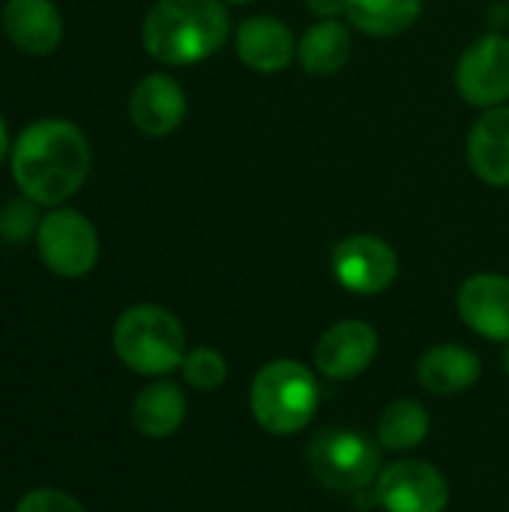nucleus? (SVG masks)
<instances>
[{
    "label": "nucleus",
    "mask_w": 509,
    "mask_h": 512,
    "mask_svg": "<svg viewBox=\"0 0 509 512\" xmlns=\"http://www.w3.org/2000/svg\"><path fill=\"white\" fill-rule=\"evenodd\" d=\"M90 162V144L75 123L39 120L15 141L12 177L33 204L57 207L84 186Z\"/></svg>",
    "instance_id": "obj_1"
},
{
    "label": "nucleus",
    "mask_w": 509,
    "mask_h": 512,
    "mask_svg": "<svg viewBox=\"0 0 509 512\" xmlns=\"http://www.w3.org/2000/svg\"><path fill=\"white\" fill-rule=\"evenodd\" d=\"M231 36L225 0H156L144 18L141 39L153 60L192 66L213 57Z\"/></svg>",
    "instance_id": "obj_2"
},
{
    "label": "nucleus",
    "mask_w": 509,
    "mask_h": 512,
    "mask_svg": "<svg viewBox=\"0 0 509 512\" xmlns=\"http://www.w3.org/2000/svg\"><path fill=\"white\" fill-rule=\"evenodd\" d=\"M321 390L312 375L297 360L264 363L249 390V408L255 423L270 435H297L318 414Z\"/></svg>",
    "instance_id": "obj_3"
},
{
    "label": "nucleus",
    "mask_w": 509,
    "mask_h": 512,
    "mask_svg": "<svg viewBox=\"0 0 509 512\" xmlns=\"http://www.w3.org/2000/svg\"><path fill=\"white\" fill-rule=\"evenodd\" d=\"M111 342L123 366L150 378H162L180 369L186 360L183 324L177 321L174 312L153 306V303L129 306L117 318Z\"/></svg>",
    "instance_id": "obj_4"
},
{
    "label": "nucleus",
    "mask_w": 509,
    "mask_h": 512,
    "mask_svg": "<svg viewBox=\"0 0 509 512\" xmlns=\"http://www.w3.org/2000/svg\"><path fill=\"white\" fill-rule=\"evenodd\" d=\"M306 468L327 492H363L381 474V444L354 429H324L306 447Z\"/></svg>",
    "instance_id": "obj_5"
},
{
    "label": "nucleus",
    "mask_w": 509,
    "mask_h": 512,
    "mask_svg": "<svg viewBox=\"0 0 509 512\" xmlns=\"http://www.w3.org/2000/svg\"><path fill=\"white\" fill-rule=\"evenodd\" d=\"M36 246L45 267L63 279L87 276L99 258V234L78 210H51L36 228Z\"/></svg>",
    "instance_id": "obj_6"
},
{
    "label": "nucleus",
    "mask_w": 509,
    "mask_h": 512,
    "mask_svg": "<svg viewBox=\"0 0 509 512\" xmlns=\"http://www.w3.org/2000/svg\"><path fill=\"white\" fill-rule=\"evenodd\" d=\"M456 90L474 108L509 102V36H477L456 63Z\"/></svg>",
    "instance_id": "obj_7"
},
{
    "label": "nucleus",
    "mask_w": 509,
    "mask_h": 512,
    "mask_svg": "<svg viewBox=\"0 0 509 512\" xmlns=\"http://www.w3.org/2000/svg\"><path fill=\"white\" fill-rule=\"evenodd\" d=\"M336 282L351 294H381L399 276V255L396 249L375 234H351L336 243L330 258Z\"/></svg>",
    "instance_id": "obj_8"
},
{
    "label": "nucleus",
    "mask_w": 509,
    "mask_h": 512,
    "mask_svg": "<svg viewBox=\"0 0 509 512\" xmlns=\"http://www.w3.org/2000/svg\"><path fill=\"white\" fill-rule=\"evenodd\" d=\"M375 501L387 512H444L450 504V486L435 465L399 459L381 468Z\"/></svg>",
    "instance_id": "obj_9"
},
{
    "label": "nucleus",
    "mask_w": 509,
    "mask_h": 512,
    "mask_svg": "<svg viewBox=\"0 0 509 512\" xmlns=\"http://www.w3.org/2000/svg\"><path fill=\"white\" fill-rule=\"evenodd\" d=\"M378 354V333L369 321L345 318L327 327L312 351L315 369L333 381H351L363 375Z\"/></svg>",
    "instance_id": "obj_10"
},
{
    "label": "nucleus",
    "mask_w": 509,
    "mask_h": 512,
    "mask_svg": "<svg viewBox=\"0 0 509 512\" xmlns=\"http://www.w3.org/2000/svg\"><path fill=\"white\" fill-rule=\"evenodd\" d=\"M234 48L243 66L258 75H279L297 57L291 27L276 15H252L234 33Z\"/></svg>",
    "instance_id": "obj_11"
},
{
    "label": "nucleus",
    "mask_w": 509,
    "mask_h": 512,
    "mask_svg": "<svg viewBox=\"0 0 509 512\" xmlns=\"http://www.w3.org/2000/svg\"><path fill=\"white\" fill-rule=\"evenodd\" d=\"M456 309L474 333L492 342H509V276L504 273L468 276L459 288Z\"/></svg>",
    "instance_id": "obj_12"
},
{
    "label": "nucleus",
    "mask_w": 509,
    "mask_h": 512,
    "mask_svg": "<svg viewBox=\"0 0 509 512\" xmlns=\"http://www.w3.org/2000/svg\"><path fill=\"white\" fill-rule=\"evenodd\" d=\"M186 93L171 75H147L135 84L129 96V117L138 132L150 138L171 135L186 120Z\"/></svg>",
    "instance_id": "obj_13"
},
{
    "label": "nucleus",
    "mask_w": 509,
    "mask_h": 512,
    "mask_svg": "<svg viewBox=\"0 0 509 512\" xmlns=\"http://www.w3.org/2000/svg\"><path fill=\"white\" fill-rule=\"evenodd\" d=\"M468 165L483 183L498 189L509 186V102L486 108L471 126Z\"/></svg>",
    "instance_id": "obj_14"
},
{
    "label": "nucleus",
    "mask_w": 509,
    "mask_h": 512,
    "mask_svg": "<svg viewBox=\"0 0 509 512\" xmlns=\"http://www.w3.org/2000/svg\"><path fill=\"white\" fill-rule=\"evenodd\" d=\"M3 30L24 54H51L63 39V18L51 0H9L3 9Z\"/></svg>",
    "instance_id": "obj_15"
},
{
    "label": "nucleus",
    "mask_w": 509,
    "mask_h": 512,
    "mask_svg": "<svg viewBox=\"0 0 509 512\" xmlns=\"http://www.w3.org/2000/svg\"><path fill=\"white\" fill-rule=\"evenodd\" d=\"M480 372H483L480 357L471 348L456 345V342L426 348L417 363L420 384L435 396H456V393L474 387L480 381Z\"/></svg>",
    "instance_id": "obj_16"
},
{
    "label": "nucleus",
    "mask_w": 509,
    "mask_h": 512,
    "mask_svg": "<svg viewBox=\"0 0 509 512\" xmlns=\"http://www.w3.org/2000/svg\"><path fill=\"white\" fill-rule=\"evenodd\" d=\"M354 48V36L348 30V24H342L339 18H324L315 21L297 42V60L309 75L327 78L336 75Z\"/></svg>",
    "instance_id": "obj_17"
},
{
    "label": "nucleus",
    "mask_w": 509,
    "mask_h": 512,
    "mask_svg": "<svg viewBox=\"0 0 509 512\" xmlns=\"http://www.w3.org/2000/svg\"><path fill=\"white\" fill-rule=\"evenodd\" d=\"M186 420V396L171 381L147 384L132 402V423L147 438H168Z\"/></svg>",
    "instance_id": "obj_18"
},
{
    "label": "nucleus",
    "mask_w": 509,
    "mask_h": 512,
    "mask_svg": "<svg viewBox=\"0 0 509 512\" xmlns=\"http://www.w3.org/2000/svg\"><path fill=\"white\" fill-rule=\"evenodd\" d=\"M423 0H345V18L366 36H399L417 24Z\"/></svg>",
    "instance_id": "obj_19"
},
{
    "label": "nucleus",
    "mask_w": 509,
    "mask_h": 512,
    "mask_svg": "<svg viewBox=\"0 0 509 512\" xmlns=\"http://www.w3.org/2000/svg\"><path fill=\"white\" fill-rule=\"evenodd\" d=\"M429 438V411L417 399H396L381 411L378 444L390 453H408Z\"/></svg>",
    "instance_id": "obj_20"
},
{
    "label": "nucleus",
    "mask_w": 509,
    "mask_h": 512,
    "mask_svg": "<svg viewBox=\"0 0 509 512\" xmlns=\"http://www.w3.org/2000/svg\"><path fill=\"white\" fill-rule=\"evenodd\" d=\"M183 378H186V384L189 387H195V390H216L219 384H225V378H228V363H225V357L216 351V348H207V345H201V348H192V351H186V360H183Z\"/></svg>",
    "instance_id": "obj_21"
},
{
    "label": "nucleus",
    "mask_w": 509,
    "mask_h": 512,
    "mask_svg": "<svg viewBox=\"0 0 509 512\" xmlns=\"http://www.w3.org/2000/svg\"><path fill=\"white\" fill-rule=\"evenodd\" d=\"M36 210L33 201H9L0 207V237L6 243H24L30 234H36Z\"/></svg>",
    "instance_id": "obj_22"
},
{
    "label": "nucleus",
    "mask_w": 509,
    "mask_h": 512,
    "mask_svg": "<svg viewBox=\"0 0 509 512\" xmlns=\"http://www.w3.org/2000/svg\"><path fill=\"white\" fill-rule=\"evenodd\" d=\"M15 512H87L72 495L60 489H33L18 501Z\"/></svg>",
    "instance_id": "obj_23"
},
{
    "label": "nucleus",
    "mask_w": 509,
    "mask_h": 512,
    "mask_svg": "<svg viewBox=\"0 0 509 512\" xmlns=\"http://www.w3.org/2000/svg\"><path fill=\"white\" fill-rule=\"evenodd\" d=\"M309 12L318 15V21L336 18V15H345V0H309Z\"/></svg>",
    "instance_id": "obj_24"
},
{
    "label": "nucleus",
    "mask_w": 509,
    "mask_h": 512,
    "mask_svg": "<svg viewBox=\"0 0 509 512\" xmlns=\"http://www.w3.org/2000/svg\"><path fill=\"white\" fill-rule=\"evenodd\" d=\"M6 150H9V132H6L3 117H0V162H3V156H6Z\"/></svg>",
    "instance_id": "obj_25"
},
{
    "label": "nucleus",
    "mask_w": 509,
    "mask_h": 512,
    "mask_svg": "<svg viewBox=\"0 0 509 512\" xmlns=\"http://www.w3.org/2000/svg\"><path fill=\"white\" fill-rule=\"evenodd\" d=\"M501 366H504V372L509 375V342H504V354H501Z\"/></svg>",
    "instance_id": "obj_26"
},
{
    "label": "nucleus",
    "mask_w": 509,
    "mask_h": 512,
    "mask_svg": "<svg viewBox=\"0 0 509 512\" xmlns=\"http://www.w3.org/2000/svg\"><path fill=\"white\" fill-rule=\"evenodd\" d=\"M225 3H237V6H243V3H255V0H225Z\"/></svg>",
    "instance_id": "obj_27"
}]
</instances>
